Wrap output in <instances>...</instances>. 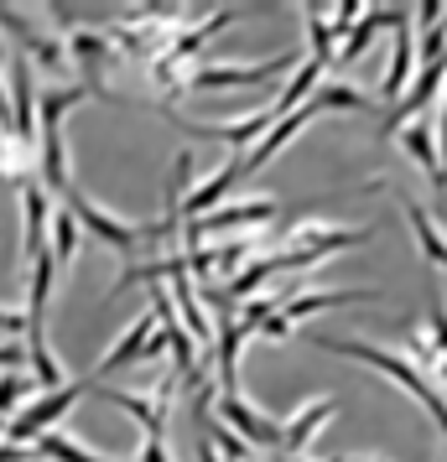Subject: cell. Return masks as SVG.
<instances>
[{
	"instance_id": "13",
	"label": "cell",
	"mask_w": 447,
	"mask_h": 462,
	"mask_svg": "<svg viewBox=\"0 0 447 462\" xmlns=\"http://www.w3.org/2000/svg\"><path fill=\"white\" fill-rule=\"evenodd\" d=\"M235 16H245V11H239V5H224V11H213V16H203V22L182 26V32H177V42H172L167 52H162V58H167L172 68H182V73H192V63H198V52H203V47H209L213 37H219V32H224V26L235 22Z\"/></svg>"
},
{
	"instance_id": "32",
	"label": "cell",
	"mask_w": 447,
	"mask_h": 462,
	"mask_svg": "<svg viewBox=\"0 0 447 462\" xmlns=\"http://www.w3.org/2000/svg\"><path fill=\"white\" fill-rule=\"evenodd\" d=\"M281 301H286V296H250V301H245V307H239V333L250 337V333H260V322H265V317H276L281 312Z\"/></svg>"
},
{
	"instance_id": "39",
	"label": "cell",
	"mask_w": 447,
	"mask_h": 462,
	"mask_svg": "<svg viewBox=\"0 0 447 462\" xmlns=\"http://www.w3.org/2000/svg\"><path fill=\"white\" fill-rule=\"evenodd\" d=\"M0 63H11V52H5V42H0Z\"/></svg>"
},
{
	"instance_id": "5",
	"label": "cell",
	"mask_w": 447,
	"mask_h": 462,
	"mask_svg": "<svg viewBox=\"0 0 447 462\" xmlns=\"http://www.w3.org/2000/svg\"><path fill=\"white\" fill-rule=\"evenodd\" d=\"M297 63V52H276V58H260V63H192L188 73V94H224V88H260L281 79L286 68Z\"/></svg>"
},
{
	"instance_id": "7",
	"label": "cell",
	"mask_w": 447,
	"mask_h": 462,
	"mask_svg": "<svg viewBox=\"0 0 447 462\" xmlns=\"http://www.w3.org/2000/svg\"><path fill=\"white\" fill-rule=\"evenodd\" d=\"M213 416L224 420L245 447H281V420L265 416V411H256L245 395H219L213 400Z\"/></svg>"
},
{
	"instance_id": "25",
	"label": "cell",
	"mask_w": 447,
	"mask_h": 462,
	"mask_svg": "<svg viewBox=\"0 0 447 462\" xmlns=\"http://www.w3.org/2000/svg\"><path fill=\"white\" fill-rule=\"evenodd\" d=\"M32 171H37V146H32V141H16V135L5 130V141H0V177L16 182V188H26Z\"/></svg>"
},
{
	"instance_id": "14",
	"label": "cell",
	"mask_w": 447,
	"mask_h": 462,
	"mask_svg": "<svg viewBox=\"0 0 447 462\" xmlns=\"http://www.w3.org/2000/svg\"><path fill=\"white\" fill-rule=\"evenodd\" d=\"M416 79V22L396 26V42H390V63H385V84H380V105H396Z\"/></svg>"
},
{
	"instance_id": "12",
	"label": "cell",
	"mask_w": 447,
	"mask_h": 462,
	"mask_svg": "<svg viewBox=\"0 0 447 462\" xmlns=\"http://www.w3.org/2000/svg\"><path fill=\"white\" fill-rule=\"evenodd\" d=\"M390 141H396V146L405 151V156H411V162H416V167L426 171V177H432V188L437 192H447V167H442V146H437V130H432V120H411V125H401L396 130V135H390Z\"/></svg>"
},
{
	"instance_id": "8",
	"label": "cell",
	"mask_w": 447,
	"mask_h": 462,
	"mask_svg": "<svg viewBox=\"0 0 447 462\" xmlns=\"http://www.w3.org/2000/svg\"><path fill=\"white\" fill-rule=\"evenodd\" d=\"M94 395H105L109 405H120L126 416H135L146 426V437H167V416H172V395H177V374H167L156 384V395H130V390H109L94 384Z\"/></svg>"
},
{
	"instance_id": "35",
	"label": "cell",
	"mask_w": 447,
	"mask_h": 462,
	"mask_svg": "<svg viewBox=\"0 0 447 462\" xmlns=\"http://www.w3.org/2000/svg\"><path fill=\"white\" fill-rule=\"evenodd\" d=\"M26 369V343H0V374Z\"/></svg>"
},
{
	"instance_id": "11",
	"label": "cell",
	"mask_w": 447,
	"mask_h": 462,
	"mask_svg": "<svg viewBox=\"0 0 447 462\" xmlns=\"http://www.w3.org/2000/svg\"><path fill=\"white\" fill-rule=\"evenodd\" d=\"M333 416H339V400H333V395H312V400H302L297 411L281 420V447H286L292 457H302V452L312 447V437H318V431H322V426H328Z\"/></svg>"
},
{
	"instance_id": "38",
	"label": "cell",
	"mask_w": 447,
	"mask_h": 462,
	"mask_svg": "<svg viewBox=\"0 0 447 462\" xmlns=\"http://www.w3.org/2000/svg\"><path fill=\"white\" fill-rule=\"evenodd\" d=\"M333 462H385V457H333Z\"/></svg>"
},
{
	"instance_id": "33",
	"label": "cell",
	"mask_w": 447,
	"mask_h": 462,
	"mask_svg": "<svg viewBox=\"0 0 447 462\" xmlns=\"http://www.w3.org/2000/svg\"><path fill=\"white\" fill-rule=\"evenodd\" d=\"M328 22H333V42L343 47V42H349V32L364 22V5H359V0H343V5L333 11V16H328Z\"/></svg>"
},
{
	"instance_id": "3",
	"label": "cell",
	"mask_w": 447,
	"mask_h": 462,
	"mask_svg": "<svg viewBox=\"0 0 447 462\" xmlns=\"http://www.w3.org/2000/svg\"><path fill=\"white\" fill-rule=\"evenodd\" d=\"M63 208L79 218V229H88L99 245H109V250H135V245H146V239H172L177 229H167V218L162 224H126V218H115L109 208H99L94 198H84L79 188L63 192Z\"/></svg>"
},
{
	"instance_id": "41",
	"label": "cell",
	"mask_w": 447,
	"mask_h": 462,
	"mask_svg": "<svg viewBox=\"0 0 447 462\" xmlns=\"http://www.w3.org/2000/svg\"><path fill=\"white\" fill-rule=\"evenodd\" d=\"M437 218H442V224H447V208H442V213H437Z\"/></svg>"
},
{
	"instance_id": "36",
	"label": "cell",
	"mask_w": 447,
	"mask_h": 462,
	"mask_svg": "<svg viewBox=\"0 0 447 462\" xmlns=\"http://www.w3.org/2000/svg\"><path fill=\"white\" fill-rule=\"evenodd\" d=\"M0 333H26V312H0Z\"/></svg>"
},
{
	"instance_id": "19",
	"label": "cell",
	"mask_w": 447,
	"mask_h": 462,
	"mask_svg": "<svg viewBox=\"0 0 447 462\" xmlns=\"http://www.w3.org/2000/svg\"><path fill=\"white\" fill-rule=\"evenodd\" d=\"M172 296H177V322L192 333V343H213V322L203 312V296L188 275V254H177V271H172Z\"/></svg>"
},
{
	"instance_id": "16",
	"label": "cell",
	"mask_w": 447,
	"mask_h": 462,
	"mask_svg": "<svg viewBox=\"0 0 447 462\" xmlns=\"http://www.w3.org/2000/svg\"><path fill=\"white\" fill-rule=\"evenodd\" d=\"M276 213H281L276 198H239V203H219L209 218H198V229H203V239H209V234L245 229V224H271Z\"/></svg>"
},
{
	"instance_id": "10",
	"label": "cell",
	"mask_w": 447,
	"mask_h": 462,
	"mask_svg": "<svg viewBox=\"0 0 447 462\" xmlns=\"http://www.w3.org/2000/svg\"><path fill=\"white\" fill-rule=\"evenodd\" d=\"M0 26L22 42V58H37V63L52 68V73H63L68 68V42H58L52 32H42V26L32 22V16H22L16 5H0Z\"/></svg>"
},
{
	"instance_id": "28",
	"label": "cell",
	"mask_w": 447,
	"mask_h": 462,
	"mask_svg": "<svg viewBox=\"0 0 447 462\" xmlns=\"http://www.w3.org/2000/svg\"><path fill=\"white\" fill-rule=\"evenodd\" d=\"M37 457L42 462H115V457H105V452H88L84 441H73L68 431H47V437L37 441Z\"/></svg>"
},
{
	"instance_id": "37",
	"label": "cell",
	"mask_w": 447,
	"mask_h": 462,
	"mask_svg": "<svg viewBox=\"0 0 447 462\" xmlns=\"http://www.w3.org/2000/svg\"><path fill=\"white\" fill-rule=\"evenodd\" d=\"M437 146H442V167H447V88H442V120H437Z\"/></svg>"
},
{
	"instance_id": "2",
	"label": "cell",
	"mask_w": 447,
	"mask_h": 462,
	"mask_svg": "<svg viewBox=\"0 0 447 462\" xmlns=\"http://www.w3.org/2000/svg\"><path fill=\"white\" fill-rule=\"evenodd\" d=\"M369 239H375V229H364V224L307 218V224H297V229L286 234V250L271 254V265H276V271H312L318 260H328V254H339V250H359Z\"/></svg>"
},
{
	"instance_id": "9",
	"label": "cell",
	"mask_w": 447,
	"mask_h": 462,
	"mask_svg": "<svg viewBox=\"0 0 447 462\" xmlns=\"http://www.w3.org/2000/svg\"><path fill=\"white\" fill-rule=\"evenodd\" d=\"M188 135H209V141H224L235 156H250L256 141H265L276 130V109H260V115H239V120H213V125H192V120H177Z\"/></svg>"
},
{
	"instance_id": "20",
	"label": "cell",
	"mask_w": 447,
	"mask_h": 462,
	"mask_svg": "<svg viewBox=\"0 0 447 462\" xmlns=\"http://www.w3.org/2000/svg\"><path fill=\"white\" fill-rule=\"evenodd\" d=\"M359 301H380V291H369V286H349V291H292L281 301V312L292 317V328H297V322L328 312V307H359Z\"/></svg>"
},
{
	"instance_id": "40",
	"label": "cell",
	"mask_w": 447,
	"mask_h": 462,
	"mask_svg": "<svg viewBox=\"0 0 447 462\" xmlns=\"http://www.w3.org/2000/svg\"><path fill=\"white\" fill-rule=\"evenodd\" d=\"M286 462H307V457H292V452H286Z\"/></svg>"
},
{
	"instance_id": "17",
	"label": "cell",
	"mask_w": 447,
	"mask_h": 462,
	"mask_svg": "<svg viewBox=\"0 0 447 462\" xmlns=\"http://www.w3.org/2000/svg\"><path fill=\"white\" fill-rule=\"evenodd\" d=\"M239 177H245V156H229L224 167L213 171V177H203V182H192L188 203H182V224H198V218H209L213 208H219V198L235 188Z\"/></svg>"
},
{
	"instance_id": "1",
	"label": "cell",
	"mask_w": 447,
	"mask_h": 462,
	"mask_svg": "<svg viewBox=\"0 0 447 462\" xmlns=\"http://www.w3.org/2000/svg\"><path fill=\"white\" fill-rule=\"evenodd\" d=\"M88 99L84 84L68 88H42L37 94V171H42L47 192H68V146H63V120L68 109Z\"/></svg>"
},
{
	"instance_id": "18",
	"label": "cell",
	"mask_w": 447,
	"mask_h": 462,
	"mask_svg": "<svg viewBox=\"0 0 447 462\" xmlns=\"http://www.w3.org/2000/svg\"><path fill=\"white\" fill-rule=\"evenodd\" d=\"M396 203H401L411 234H416V250H422V260H426V265H437V271H447V234H442V224H437V213H426L411 192H396Z\"/></svg>"
},
{
	"instance_id": "23",
	"label": "cell",
	"mask_w": 447,
	"mask_h": 462,
	"mask_svg": "<svg viewBox=\"0 0 447 462\" xmlns=\"http://www.w3.org/2000/svg\"><path fill=\"white\" fill-rule=\"evenodd\" d=\"M318 115H322L318 105H302L297 115H286V120H276V130H271V135H265V141H260V146L250 151V156H245V177H256V171L265 167V162H271L276 151H286V146H292V141H297V135H302L307 125H312Z\"/></svg>"
},
{
	"instance_id": "22",
	"label": "cell",
	"mask_w": 447,
	"mask_h": 462,
	"mask_svg": "<svg viewBox=\"0 0 447 462\" xmlns=\"http://www.w3.org/2000/svg\"><path fill=\"white\" fill-rule=\"evenodd\" d=\"M239 348H245V333H239L229 301H219V343H213V354H219V395H239Z\"/></svg>"
},
{
	"instance_id": "24",
	"label": "cell",
	"mask_w": 447,
	"mask_h": 462,
	"mask_svg": "<svg viewBox=\"0 0 447 462\" xmlns=\"http://www.w3.org/2000/svg\"><path fill=\"white\" fill-rule=\"evenodd\" d=\"M322 88V68L318 63H302L286 84L271 94V109H276V120H286V115H297L302 105H312V94Z\"/></svg>"
},
{
	"instance_id": "27",
	"label": "cell",
	"mask_w": 447,
	"mask_h": 462,
	"mask_svg": "<svg viewBox=\"0 0 447 462\" xmlns=\"http://www.w3.org/2000/svg\"><path fill=\"white\" fill-rule=\"evenodd\" d=\"M312 105L328 115V109H349V115H375V99L364 94V88H354V84H328L322 79V88L312 94Z\"/></svg>"
},
{
	"instance_id": "29",
	"label": "cell",
	"mask_w": 447,
	"mask_h": 462,
	"mask_svg": "<svg viewBox=\"0 0 447 462\" xmlns=\"http://www.w3.org/2000/svg\"><path fill=\"white\" fill-rule=\"evenodd\" d=\"M32 390H37V379H32V369H11V374H0V420L22 416L26 405H32Z\"/></svg>"
},
{
	"instance_id": "15",
	"label": "cell",
	"mask_w": 447,
	"mask_h": 462,
	"mask_svg": "<svg viewBox=\"0 0 447 462\" xmlns=\"http://www.w3.org/2000/svg\"><path fill=\"white\" fill-rule=\"evenodd\" d=\"M156 328H162V322H156V312H141V317H135V322L126 328V333H120L115 343H109V354L99 358V369H94L88 379L99 384L105 374H115V369H126V364H135V358H146V343L156 337Z\"/></svg>"
},
{
	"instance_id": "26",
	"label": "cell",
	"mask_w": 447,
	"mask_h": 462,
	"mask_svg": "<svg viewBox=\"0 0 447 462\" xmlns=\"http://www.w3.org/2000/svg\"><path fill=\"white\" fill-rule=\"evenodd\" d=\"M79 239H84V229H79V218H73L68 208H58V213H52V245H47V250H52V260H58V275H68V271H73V254H79Z\"/></svg>"
},
{
	"instance_id": "31",
	"label": "cell",
	"mask_w": 447,
	"mask_h": 462,
	"mask_svg": "<svg viewBox=\"0 0 447 462\" xmlns=\"http://www.w3.org/2000/svg\"><path fill=\"white\" fill-rule=\"evenodd\" d=\"M375 37H380V22H375V11H364V22L354 26V32H349V42L339 47V68L343 63H359L364 52L375 47Z\"/></svg>"
},
{
	"instance_id": "34",
	"label": "cell",
	"mask_w": 447,
	"mask_h": 462,
	"mask_svg": "<svg viewBox=\"0 0 447 462\" xmlns=\"http://www.w3.org/2000/svg\"><path fill=\"white\" fill-rule=\"evenodd\" d=\"M292 333H297V328H292V317L276 312V317H265V322H260V333H256V337H265V343H286Z\"/></svg>"
},
{
	"instance_id": "4",
	"label": "cell",
	"mask_w": 447,
	"mask_h": 462,
	"mask_svg": "<svg viewBox=\"0 0 447 462\" xmlns=\"http://www.w3.org/2000/svg\"><path fill=\"white\" fill-rule=\"evenodd\" d=\"M84 390H94V379H88V374L84 379H68L63 390H42V395L32 400L16 420H5V441H16V447H37L47 431H58V420L79 405Z\"/></svg>"
},
{
	"instance_id": "30",
	"label": "cell",
	"mask_w": 447,
	"mask_h": 462,
	"mask_svg": "<svg viewBox=\"0 0 447 462\" xmlns=\"http://www.w3.org/2000/svg\"><path fill=\"white\" fill-rule=\"evenodd\" d=\"M302 16H307V37H312V63H318V68L339 63V47H333V22H328V11H322V5H307Z\"/></svg>"
},
{
	"instance_id": "6",
	"label": "cell",
	"mask_w": 447,
	"mask_h": 462,
	"mask_svg": "<svg viewBox=\"0 0 447 462\" xmlns=\"http://www.w3.org/2000/svg\"><path fill=\"white\" fill-rule=\"evenodd\" d=\"M68 58L79 63V73H84V88H88V94H94V99H109L105 68L120 58V52H115V42H109V32H88V26H73V32H68Z\"/></svg>"
},
{
	"instance_id": "21",
	"label": "cell",
	"mask_w": 447,
	"mask_h": 462,
	"mask_svg": "<svg viewBox=\"0 0 447 462\" xmlns=\"http://www.w3.org/2000/svg\"><path fill=\"white\" fill-rule=\"evenodd\" d=\"M47 224H52V213H47V188L42 182H26L22 188V265H32V260L47 250Z\"/></svg>"
}]
</instances>
